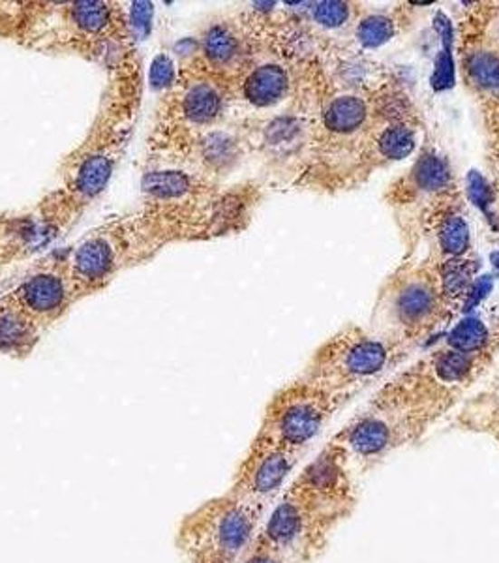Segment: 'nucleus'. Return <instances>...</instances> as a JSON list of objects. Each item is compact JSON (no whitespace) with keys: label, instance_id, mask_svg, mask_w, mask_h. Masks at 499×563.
<instances>
[{"label":"nucleus","instance_id":"f257e3e1","mask_svg":"<svg viewBox=\"0 0 499 563\" xmlns=\"http://www.w3.org/2000/svg\"><path fill=\"white\" fill-rule=\"evenodd\" d=\"M267 509L245 503L229 492L184 517L177 547L187 563H239L252 547Z\"/></svg>","mask_w":499,"mask_h":563},{"label":"nucleus","instance_id":"f03ea898","mask_svg":"<svg viewBox=\"0 0 499 563\" xmlns=\"http://www.w3.org/2000/svg\"><path fill=\"white\" fill-rule=\"evenodd\" d=\"M285 492L304 505L315 531L325 543L331 530L344 520L355 505L351 458L336 442H331L318 458L293 477Z\"/></svg>","mask_w":499,"mask_h":563},{"label":"nucleus","instance_id":"7ed1b4c3","mask_svg":"<svg viewBox=\"0 0 499 563\" xmlns=\"http://www.w3.org/2000/svg\"><path fill=\"white\" fill-rule=\"evenodd\" d=\"M338 398L340 395L308 381L293 383L273 398L257 436L301 454L336 412Z\"/></svg>","mask_w":499,"mask_h":563},{"label":"nucleus","instance_id":"20e7f679","mask_svg":"<svg viewBox=\"0 0 499 563\" xmlns=\"http://www.w3.org/2000/svg\"><path fill=\"white\" fill-rule=\"evenodd\" d=\"M390 349L385 342L370 337H348L334 340L315 357L306 377L312 386L340 395L346 386L362 383L383 372Z\"/></svg>","mask_w":499,"mask_h":563},{"label":"nucleus","instance_id":"39448f33","mask_svg":"<svg viewBox=\"0 0 499 563\" xmlns=\"http://www.w3.org/2000/svg\"><path fill=\"white\" fill-rule=\"evenodd\" d=\"M299 453L282 449L255 436L248 453L235 472L231 489L233 498L261 509H269L282 492L299 464Z\"/></svg>","mask_w":499,"mask_h":563},{"label":"nucleus","instance_id":"423d86ee","mask_svg":"<svg viewBox=\"0 0 499 563\" xmlns=\"http://www.w3.org/2000/svg\"><path fill=\"white\" fill-rule=\"evenodd\" d=\"M254 543L280 554L289 563L306 559L325 545L304 505L289 492H283L263 519Z\"/></svg>","mask_w":499,"mask_h":563},{"label":"nucleus","instance_id":"0eeeda50","mask_svg":"<svg viewBox=\"0 0 499 563\" xmlns=\"http://www.w3.org/2000/svg\"><path fill=\"white\" fill-rule=\"evenodd\" d=\"M15 299L21 309L38 318L59 314L68 301L66 280L53 271H43L31 276L19 286Z\"/></svg>","mask_w":499,"mask_h":563},{"label":"nucleus","instance_id":"6e6552de","mask_svg":"<svg viewBox=\"0 0 499 563\" xmlns=\"http://www.w3.org/2000/svg\"><path fill=\"white\" fill-rule=\"evenodd\" d=\"M119 265V244L111 235L96 234L85 239L73 252L72 271L83 284L108 278Z\"/></svg>","mask_w":499,"mask_h":563},{"label":"nucleus","instance_id":"1a4fd4ad","mask_svg":"<svg viewBox=\"0 0 499 563\" xmlns=\"http://www.w3.org/2000/svg\"><path fill=\"white\" fill-rule=\"evenodd\" d=\"M437 297L428 282L409 280L394 297V312L402 325L420 327L436 314Z\"/></svg>","mask_w":499,"mask_h":563},{"label":"nucleus","instance_id":"9d476101","mask_svg":"<svg viewBox=\"0 0 499 563\" xmlns=\"http://www.w3.org/2000/svg\"><path fill=\"white\" fill-rule=\"evenodd\" d=\"M287 72L278 64H263L250 72L243 91L255 108H271L287 94Z\"/></svg>","mask_w":499,"mask_h":563},{"label":"nucleus","instance_id":"9b49d317","mask_svg":"<svg viewBox=\"0 0 499 563\" xmlns=\"http://www.w3.org/2000/svg\"><path fill=\"white\" fill-rule=\"evenodd\" d=\"M182 115L194 124L215 122L224 110V96L216 85L199 81L187 89L180 101Z\"/></svg>","mask_w":499,"mask_h":563},{"label":"nucleus","instance_id":"f8f14e48","mask_svg":"<svg viewBox=\"0 0 499 563\" xmlns=\"http://www.w3.org/2000/svg\"><path fill=\"white\" fill-rule=\"evenodd\" d=\"M115 158L110 150H101L79 166L73 178V194L79 199H92L108 185Z\"/></svg>","mask_w":499,"mask_h":563},{"label":"nucleus","instance_id":"ddd939ff","mask_svg":"<svg viewBox=\"0 0 499 563\" xmlns=\"http://www.w3.org/2000/svg\"><path fill=\"white\" fill-rule=\"evenodd\" d=\"M368 117L366 101L359 96H340L331 101L323 115V122L331 132L348 136L359 132Z\"/></svg>","mask_w":499,"mask_h":563},{"label":"nucleus","instance_id":"4468645a","mask_svg":"<svg viewBox=\"0 0 499 563\" xmlns=\"http://www.w3.org/2000/svg\"><path fill=\"white\" fill-rule=\"evenodd\" d=\"M203 53L210 64L226 68L241 57V42L227 27L216 24L203 40Z\"/></svg>","mask_w":499,"mask_h":563},{"label":"nucleus","instance_id":"2eb2a0df","mask_svg":"<svg viewBox=\"0 0 499 563\" xmlns=\"http://www.w3.org/2000/svg\"><path fill=\"white\" fill-rule=\"evenodd\" d=\"M437 241L443 253L460 258L469 248L471 235L465 220L458 215H446L437 227Z\"/></svg>","mask_w":499,"mask_h":563},{"label":"nucleus","instance_id":"dca6fc26","mask_svg":"<svg viewBox=\"0 0 499 563\" xmlns=\"http://www.w3.org/2000/svg\"><path fill=\"white\" fill-rule=\"evenodd\" d=\"M417 136L408 124H394L378 139V150L385 160H404L415 150Z\"/></svg>","mask_w":499,"mask_h":563},{"label":"nucleus","instance_id":"f3484780","mask_svg":"<svg viewBox=\"0 0 499 563\" xmlns=\"http://www.w3.org/2000/svg\"><path fill=\"white\" fill-rule=\"evenodd\" d=\"M70 14L77 27L87 34H100L111 24V12L101 3H77Z\"/></svg>","mask_w":499,"mask_h":563},{"label":"nucleus","instance_id":"a211bd4d","mask_svg":"<svg viewBox=\"0 0 499 563\" xmlns=\"http://www.w3.org/2000/svg\"><path fill=\"white\" fill-rule=\"evenodd\" d=\"M488 342V329L481 321H464L458 325L453 335H451V349L465 353V355H475L485 349Z\"/></svg>","mask_w":499,"mask_h":563},{"label":"nucleus","instance_id":"6ab92c4d","mask_svg":"<svg viewBox=\"0 0 499 563\" xmlns=\"http://www.w3.org/2000/svg\"><path fill=\"white\" fill-rule=\"evenodd\" d=\"M394 33H397V24H394L390 17L374 14L359 23L357 40L360 42V45L374 49L387 43L394 36Z\"/></svg>","mask_w":499,"mask_h":563},{"label":"nucleus","instance_id":"aec40b11","mask_svg":"<svg viewBox=\"0 0 499 563\" xmlns=\"http://www.w3.org/2000/svg\"><path fill=\"white\" fill-rule=\"evenodd\" d=\"M143 186L149 194H154L158 197H178L192 190V181L184 173L168 171L147 175Z\"/></svg>","mask_w":499,"mask_h":563},{"label":"nucleus","instance_id":"412c9836","mask_svg":"<svg viewBox=\"0 0 499 563\" xmlns=\"http://www.w3.org/2000/svg\"><path fill=\"white\" fill-rule=\"evenodd\" d=\"M471 80L481 89L499 91V59L490 53H475L467 64Z\"/></svg>","mask_w":499,"mask_h":563},{"label":"nucleus","instance_id":"4be33fe9","mask_svg":"<svg viewBox=\"0 0 499 563\" xmlns=\"http://www.w3.org/2000/svg\"><path fill=\"white\" fill-rule=\"evenodd\" d=\"M351 15L350 5L346 3H320L313 8V17L327 29H338L348 23Z\"/></svg>","mask_w":499,"mask_h":563},{"label":"nucleus","instance_id":"5701e85b","mask_svg":"<svg viewBox=\"0 0 499 563\" xmlns=\"http://www.w3.org/2000/svg\"><path fill=\"white\" fill-rule=\"evenodd\" d=\"M239 563H289V561L265 547L252 543V547L246 550V554Z\"/></svg>","mask_w":499,"mask_h":563}]
</instances>
